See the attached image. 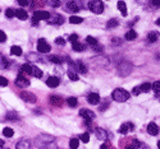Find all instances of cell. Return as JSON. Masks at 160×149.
I'll use <instances>...</instances> for the list:
<instances>
[{"label": "cell", "mask_w": 160, "mask_h": 149, "mask_svg": "<svg viewBox=\"0 0 160 149\" xmlns=\"http://www.w3.org/2000/svg\"><path fill=\"white\" fill-rule=\"evenodd\" d=\"M112 98L115 102H126L129 98V93L123 88H117L112 93Z\"/></svg>", "instance_id": "obj_1"}, {"label": "cell", "mask_w": 160, "mask_h": 149, "mask_svg": "<svg viewBox=\"0 0 160 149\" xmlns=\"http://www.w3.org/2000/svg\"><path fill=\"white\" fill-rule=\"evenodd\" d=\"M83 3H85V0H71V2L67 3L65 9L72 12V13H77V12H79L81 9L85 8Z\"/></svg>", "instance_id": "obj_2"}, {"label": "cell", "mask_w": 160, "mask_h": 149, "mask_svg": "<svg viewBox=\"0 0 160 149\" xmlns=\"http://www.w3.org/2000/svg\"><path fill=\"white\" fill-rule=\"evenodd\" d=\"M87 7L92 13H95V14H101L104 12V3L101 0H90Z\"/></svg>", "instance_id": "obj_3"}, {"label": "cell", "mask_w": 160, "mask_h": 149, "mask_svg": "<svg viewBox=\"0 0 160 149\" xmlns=\"http://www.w3.org/2000/svg\"><path fill=\"white\" fill-rule=\"evenodd\" d=\"M50 13L49 12H45V10H36L33 13V19H32V24L33 26H37L38 24V21H48L50 18Z\"/></svg>", "instance_id": "obj_4"}, {"label": "cell", "mask_w": 160, "mask_h": 149, "mask_svg": "<svg viewBox=\"0 0 160 149\" xmlns=\"http://www.w3.org/2000/svg\"><path fill=\"white\" fill-rule=\"evenodd\" d=\"M131 72H132V64L131 63L123 61V63H121L118 65V73L121 77H127Z\"/></svg>", "instance_id": "obj_5"}, {"label": "cell", "mask_w": 160, "mask_h": 149, "mask_svg": "<svg viewBox=\"0 0 160 149\" xmlns=\"http://www.w3.org/2000/svg\"><path fill=\"white\" fill-rule=\"evenodd\" d=\"M51 142H54V138H52L51 135H41V137H38L36 139V144L38 148H44Z\"/></svg>", "instance_id": "obj_6"}, {"label": "cell", "mask_w": 160, "mask_h": 149, "mask_svg": "<svg viewBox=\"0 0 160 149\" xmlns=\"http://www.w3.org/2000/svg\"><path fill=\"white\" fill-rule=\"evenodd\" d=\"M50 50H51V47H50V45L46 42V40L40 38L38 41H37V51H38L40 54H48Z\"/></svg>", "instance_id": "obj_7"}, {"label": "cell", "mask_w": 160, "mask_h": 149, "mask_svg": "<svg viewBox=\"0 0 160 149\" xmlns=\"http://www.w3.org/2000/svg\"><path fill=\"white\" fill-rule=\"evenodd\" d=\"M14 84H16L17 87H19V88H27V87L30 86V80L26 78L24 75L19 74V75L17 77V79L14 80Z\"/></svg>", "instance_id": "obj_8"}, {"label": "cell", "mask_w": 160, "mask_h": 149, "mask_svg": "<svg viewBox=\"0 0 160 149\" xmlns=\"http://www.w3.org/2000/svg\"><path fill=\"white\" fill-rule=\"evenodd\" d=\"M79 116H82V119L85 121H90V123L95 119V114L91 110H88V108H82V110L79 111Z\"/></svg>", "instance_id": "obj_9"}, {"label": "cell", "mask_w": 160, "mask_h": 149, "mask_svg": "<svg viewBox=\"0 0 160 149\" xmlns=\"http://www.w3.org/2000/svg\"><path fill=\"white\" fill-rule=\"evenodd\" d=\"M64 18L62 16H58V14H54V16H50V18L48 19V23L49 24H52V26H62L64 23Z\"/></svg>", "instance_id": "obj_10"}, {"label": "cell", "mask_w": 160, "mask_h": 149, "mask_svg": "<svg viewBox=\"0 0 160 149\" xmlns=\"http://www.w3.org/2000/svg\"><path fill=\"white\" fill-rule=\"evenodd\" d=\"M21 98L23 100V101H26V102H30V103H35L36 101H37V98H36V96L33 93H30V92H21Z\"/></svg>", "instance_id": "obj_11"}, {"label": "cell", "mask_w": 160, "mask_h": 149, "mask_svg": "<svg viewBox=\"0 0 160 149\" xmlns=\"http://www.w3.org/2000/svg\"><path fill=\"white\" fill-rule=\"evenodd\" d=\"M95 135H96V138H98L99 140H106V139L109 138L108 131L104 130V129H101V128L95 129Z\"/></svg>", "instance_id": "obj_12"}, {"label": "cell", "mask_w": 160, "mask_h": 149, "mask_svg": "<svg viewBox=\"0 0 160 149\" xmlns=\"http://www.w3.org/2000/svg\"><path fill=\"white\" fill-rule=\"evenodd\" d=\"M132 130H135V125H133L132 123H124L121 128H119V133L126 135L128 131H132Z\"/></svg>", "instance_id": "obj_13"}, {"label": "cell", "mask_w": 160, "mask_h": 149, "mask_svg": "<svg viewBox=\"0 0 160 149\" xmlns=\"http://www.w3.org/2000/svg\"><path fill=\"white\" fill-rule=\"evenodd\" d=\"M46 84L50 87V88H57L59 86V78L58 77H54V75H51L46 80Z\"/></svg>", "instance_id": "obj_14"}, {"label": "cell", "mask_w": 160, "mask_h": 149, "mask_svg": "<svg viewBox=\"0 0 160 149\" xmlns=\"http://www.w3.org/2000/svg\"><path fill=\"white\" fill-rule=\"evenodd\" d=\"M87 101L91 105H98L100 102V96H99L98 93H90L88 96H87Z\"/></svg>", "instance_id": "obj_15"}, {"label": "cell", "mask_w": 160, "mask_h": 149, "mask_svg": "<svg viewBox=\"0 0 160 149\" xmlns=\"http://www.w3.org/2000/svg\"><path fill=\"white\" fill-rule=\"evenodd\" d=\"M74 68L77 69L78 73H82V74H86L87 73V68H86V65L81 60H78V61L74 63Z\"/></svg>", "instance_id": "obj_16"}, {"label": "cell", "mask_w": 160, "mask_h": 149, "mask_svg": "<svg viewBox=\"0 0 160 149\" xmlns=\"http://www.w3.org/2000/svg\"><path fill=\"white\" fill-rule=\"evenodd\" d=\"M16 149H31V143L26 139H22L16 144Z\"/></svg>", "instance_id": "obj_17"}, {"label": "cell", "mask_w": 160, "mask_h": 149, "mask_svg": "<svg viewBox=\"0 0 160 149\" xmlns=\"http://www.w3.org/2000/svg\"><path fill=\"white\" fill-rule=\"evenodd\" d=\"M148 133L150 135H158L159 134V126L155 123H150L148 125Z\"/></svg>", "instance_id": "obj_18"}, {"label": "cell", "mask_w": 160, "mask_h": 149, "mask_svg": "<svg viewBox=\"0 0 160 149\" xmlns=\"http://www.w3.org/2000/svg\"><path fill=\"white\" fill-rule=\"evenodd\" d=\"M50 102L52 106H62L63 103V100L60 96H58V94H52V96L50 97Z\"/></svg>", "instance_id": "obj_19"}, {"label": "cell", "mask_w": 160, "mask_h": 149, "mask_svg": "<svg viewBox=\"0 0 160 149\" xmlns=\"http://www.w3.org/2000/svg\"><path fill=\"white\" fill-rule=\"evenodd\" d=\"M16 17L19 18L21 21H26V19L28 18V14H27V12H26V10L18 9V10H16Z\"/></svg>", "instance_id": "obj_20"}, {"label": "cell", "mask_w": 160, "mask_h": 149, "mask_svg": "<svg viewBox=\"0 0 160 149\" xmlns=\"http://www.w3.org/2000/svg\"><path fill=\"white\" fill-rule=\"evenodd\" d=\"M31 75L35 77V78H41L42 77V70L40 69V68L32 65V69H31Z\"/></svg>", "instance_id": "obj_21"}, {"label": "cell", "mask_w": 160, "mask_h": 149, "mask_svg": "<svg viewBox=\"0 0 160 149\" xmlns=\"http://www.w3.org/2000/svg\"><path fill=\"white\" fill-rule=\"evenodd\" d=\"M159 32H156V31H152V32H150L149 33V36H148V41L150 42V44H152V42H156L158 41V38H159Z\"/></svg>", "instance_id": "obj_22"}, {"label": "cell", "mask_w": 160, "mask_h": 149, "mask_svg": "<svg viewBox=\"0 0 160 149\" xmlns=\"http://www.w3.org/2000/svg\"><path fill=\"white\" fill-rule=\"evenodd\" d=\"M72 49L77 52H81V51H85L86 50V45H82V44H79L78 41L77 42H73L72 44Z\"/></svg>", "instance_id": "obj_23"}, {"label": "cell", "mask_w": 160, "mask_h": 149, "mask_svg": "<svg viewBox=\"0 0 160 149\" xmlns=\"http://www.w3.org/2000/svg\"><path fill=\"white\" fill-rule=\"evenodd\" d=\"M140 148H141V143H140L137 139H133V140L127 145L126 149H140Z\"/></svg>", "instance_id": "obj_24"}, {"label": "cell", "mask_w": 160, "mask_h": 149, "mask_svg": "<svg viewBox=\"0 0 160 149\" xmlns=\"http://www.w3.org/2000/svg\"><path fill=\"white\" fill-rule=\"evenodd\" d=\"M44 5H46V3L44 0H31V8L32 9H36L38 7H44Z\"/></svg>", "instance_id": "obj_25"}, {"label": "cell", "mask_w": 160, "mask_h": 149, "mask_svg": "<svg viewBox=\"0 0 160 149\" xmlns=\"http://www.w3.org/2000/svg\"><path fill=\"white\" fill-rule=\"evenodd\" d=\"M118 9L121 10V13H122V16L123 17H126L127 16V5H126V3L124 2H118Z\"/></svg>", "instance_id": "obj_26"}, {"label": "cell", "mask_w": 160, "mask_h": 149, "mask_svg": "<svg viewBox=\"0 0 160 149\" xmlns=\"http://www.w3.org/2000/svg\"><path fill=\"white\" fill-rule=\"evenodd\" d=\"M10 54L12 55H14V56H21L22 55V49L19 46H12Z\"/></svg>", "instance_id": "obj_27"}, {"label": "cell", "mask_w": 160, "mask_h": 149, "mask_svg": "<svg viewBox=\"0 0 160 149\" xmlns=\"http://www.w3.org/2000/svg\"><path fill=\"white\" fill-rule=\"evenodd\" d=\"M136 37H137V33L133 30H131L126 33V40H128V41H133V40H136Z\"/></svg>", "instance_id": "obj_28"}, {"label": "cell", "mask_w": 160, "mask_h": 149, "mask_svg": "<svg viewBox=\"0 0 160 149\" xmlns=\"http://www.w3.org/2000/svg\"><path fill=\"white\" fill-rule=\"evenodd\" d=\"M7 119L10 120V121H17V120H19V116H18L17 112L12 111V112H8V114H7Z\"/></svg>", "instance_id": "obj_29"}, {"label": "cell", "mask_w": 160, "mask_h": 149, "mask_svg": "<svg viewBox=\"0 0 160 149\" xmlns=\"http://www.w3.org/2000/svg\"><path fill=\"white\" fill-rule=\"evenodd\" d=\"M49 60H50L51 63H54L55 65H62V63H63V59L59 58V56H55V55H51V56L49 58Z\"/></svg>", "instance_id": "obj_30"}, {"label": "cell", "mask_w": 160, "mask_h": 149, "mask_svg": "<svg viewBox=\"0 0 160 149\" xmlns=\"http://www.w3.org/2000/svg\"><path fill=\"white\" fill-rule=\"evenodd\" d=\"M8 66H9V60L7 58L0 56V69H7Z\"/></svg>", "instance_id": "obj_31"}, {"label": "cell", "mask_w": 160, "mask_h": 149, "mask_svg": "<svg viewBox=\"0 0 160 149\" xmlns=\"http://www.w3.org/2000/svg\"><path fill=\"white\" fill-rule=\"evenodd\" d=\"M27 60H28V61H40L41 59L38 58L37 54H35V52H30L28 55H27Z\"/></svg>", "instance_id": "obj_32"}, {"label": "cell", "mask_w": 160, "mask_h": 149, "mask_svg": "<svg viewBox=\"0 0 160 149\" xmlns=\"http://www.w3.org/2000/svg\"><path fill=\"white\" fill-rule=\"evenodd\" d=\"M140 88H141V92H142V93H146V92H149L150 89H152V84H150V83H143V84L140 86Z\"/></svg>", "instance_id": "obj_33"}, {"label": "cell", "mask_w": 160, "mask_h": 149, "mask_svg": "<svg viewBox=\"0 0 160 149\" xmlns=\"http://www.w3.org/2000/svg\"><path fill=\"white\" fill-rule=\"evenodd\" d=\"M3 134H4V137H7V138H12L13 135H14V131H13V129H10V128H4L3 129Z\"/></svg>", "instance_id": "obj_34"}, {"label": "cell", "mask_w": 160, "mask_h": 149, "mask_svg": "<svg viewBox=\"0 0 160 149\" xmlns=\"http://www.w3.org/2000/svg\"><path fill=\"white\" fill-rule=\"evenodd\" d=\"M69 22L73 23V24H79V23L83 22V19H82L81 17H78V16H72V17L69 18Z\"/></svg>", "instance_id": "obj_35"}, {"label": "cell", "mask_w": 160, "mask_h": 149, "mask_svg": "<svg viewBox=\"0 0 160 149\" xmlns=\"http://www.w3.org/2000/svg\"><path fill=\"white\" fill-rule=\"evenodd\" d=\"M78 147H79V140L76 139V138L71 139V142H69V148H71V149H77Z\"/></svg>", "instance_id": "obj_36"}, {"label": "cell", "mask_w": 160, "mask_h": 149, "mask_svg": "<svg viewBox=\"0 0 160 149\" xmlns=\"http://www.w3.org/2000/svg\"><path fill=\"white\" fill-rule=\"evenodd\" d=\"M68 77H69V79H71V80H73V82L78 80V74H77L74 70H72V69H69V70H68Z\"/></svg>", "instance_id": "obj_37"}, {"label": "cell", "mask_w": 160, "mask_h": 149, "mask_svg": "<svg viewBox=\"0 0 160 149\" xmlns=\"http://www.w3.org/2000/svg\"><path fill=\"white\" fill-rule=\"evenodd\" d=\"M119 24V22H118V19H115V18H113V19H110L109 22H108V24H106V27L108 28H115V27Z\"/></svg>", "instance_id": "obj_38"}, {"label": "cell", "mask_w": 160, "mask_h": 149, "mask_svg": "<svg viewBox=\"0 0 160 149\" xmlns=\"http://www.w3.org/2000/svg\"><path fill=\"white\" fill-rule=\"evenodd\" d=\"M67 102H68V106H71V107H77V105H78V100L76 97H69Z\"/></svg>", "instance_id": "obj_39"}, {"label": "cell", "mask_w": 160, "mask_h": 149, "mask_svg": "<svg viewBox=\"0 0 160 149\" xmlns=\"http://www.w3.org/2000/svg\"><path fill=\"white\" fill-rule=\"evenodd\" d=\"M86 42H87L88 45H91V46H95V45H98V40H96L95 37L88 36V37H86Z\"/></svg>", "instance_id": "obj_40"}, {"label": "cell", "mask_w": 160, "mask_h": 149, "mask_svg": "<svg viewBox=\"0 0 160 149\" xmlns=\"http://www.w3.org/2000/svg\"><path fill=\"white\" fill-rule=\"evenodd\" d=\"M5 16L8 18H13V17H16V10L14 9H12V8H8L5 10Z\"/></svg>", "instance_id": "obj_41"}, {"label": "cell", "mask_w": 160, "mask_h": 149, "mask_svg": "<svg viewBox=\"0 0 160 149\" xmlns=\"http://www.w3.org/2000/svg\"><path fill=\"white\" fill-rule=\"evenodd\" d=\"M152 91L155 93H160V80H156V82L152 84Z\"/></svg>", "instance_id": "obj_42"}, {"label": "cell", "mask_w": 160, "mask_h": 149, "mask_svg": "<svg viewBox=\"0 0 160 149\" xmlns=\"http://www.w3.org/2000/svg\"><path fill=\"white\" fill-rule=\"evenodd\" d=\"M81 140H82L83 143H88V142H90V134H88V133L82 134V135H81Z\"/></svg>", "instance_id": "obj_43"}, {"label": "cell", "mask_w": 160, "mask_h": 149, "mask_svg": "<svg viewBox=\"0 0 160 149\" xmlns=\"http://www.w3.org/2000/svg\"><path fill=\"white\" fill-rule=\"evenodd\" d=\"M8 86V79L0 75V87H7Z\"/></svg>", "instance_id": "obj_44"}, {"label": "cell", "mask_w": 160, "mask_h": 149, "mask_svg": "<svg viewBox=\"0 0 160 149\" xmlns=\"http://www.w3.org/2000/svg\"><path fill=\"white\" fill-rule=\"evenodd\" d=\"M140 93H142L140 86H138V87H135V88L132 89V94H133V96H140Z\"/></svg>", "instance_id": "obj_45"}, {"label": "cell", "mask_w": 160, "mask_h": 149, "mask_svg": "<svg viewBox=\"0 0 160 149\" xmlns=\"http://www.w3.org/2000/svg\"><path fill=\"white\" fill-rule=\"evenodd\" d=\"M68 40L73 44V42H77L78 41V35H76V33H73V35H71L69 37H68Z\"/></svg>", "instance_id": "obj_46"}, {"label": "cell", "mask_w": 160, "mask_h": 149, "mask_svg": "<svg viewBox=\"0 0 160 149\" xmlns=\"http://www.w3.org/2000/svg\"><path fill=\"white\" fill-rule=\"evenodd\" d=\"M55 44H58V45L63 46V45H65V40H64V38H62V37H57V38H55Z\"/></svg>", "instance_id": "obj_47"}, {"label": "cell", "mask_w": 160, "mask_h": 149, "mask_svg": "<svg viewBox=\"0 0 160 149\" xmlns=\"http://www.w3.org/2000/svg\"><path fill=\"white\" fill-rule=\"evenodd\" d=\"M150 4L152 8H160V0H151Z\"/></svg>", "instance_id": "obj_48"}, {"label": "cell", "mask_w": 160, "mask_h": 149, "mask_svg": "<svg viewBox=\"0 0 160 149\" xmlns=\"http://www.w3.org/2000/svg\"><path fill=\"white\" fill-rule=\"evenodd\" d=\"M17 2L21 7H27L30 4V0H17Z\"/></svg>", "instance_id": "obj_49"}, {"label": "cell", "mask_w": 160, "mask_h": 149, "mask_svg": "<svg viewBox=\"0 0 160 149\" xmlns=\"http://www.w3.org/2000/svg\"><path fill=\"white\" fill-rule=\"evenodd\" d=\"M7 41V35L4 33V31L0 30V42H5Z\"/></svg>", "instance_id": "obj_50"}, {"label": "cell", "mask_w": 160, "mask_h": 149, "mask_svg": "<svg viewBox=\"0 0 160 149\" xmlns=\"http://www.w3.org/2000/svg\"><path fill=\"white\" fill-rule=\"evenodd\" d=\"M109 107V103H108V101H104V103L101 105V107H100V111H105L106 108Z\"/></svg>", "instance_id": "obj_51"}, {"label": "cell", "mask_w": 160, "mask_h": 149, "mask_svg": "<svg viewBox=\"0 0 160 149\" xmlns=\"http://www.w3.org/2000/svg\"><path fill=\"white\" fill-rule=\"evenodd\" d=\"M52 7H59L60 5V0H50Z\"/></svg>", "instance_id": "obj_52"}, {"label": "cell", "mask_w": 160, "mask_h": 149, "mask_svg": "<svg viewBox=\"0 0 160 149\" xmlns=\"http://www.w3.org/2000/svg\"><path fill=\"white\" fill-rule=\"evenodd\" d=\"M100 149H112V145H110L109 143H104V144L100 147Z\"/></svg>", "instance_id": "obj_53"}, {"label": "cell", "mask_w": 160, "mask_h": 149, "mask_svg": "<svg viewBox=\"0 0 160 149\" xmlns=\"http://www.w3.org/2000/svg\"><path fill=\"white\" fill-rule=\"evenodd\" d=\"M92 47H94V50H95L96 52H101V51H102V47H101V46H98V45H95V46H92Z\"/></svg>", "instance_id": "obj_54"}, {"label": "cell", "mask_w": 160, "mask_h": 149, "mask_svg": "<svg viewBox=\"0 0 160 149\" xmlns=\"http://www.w3.org/2000/svg\"><path fill=\"white\" fill-rule=\"evenodd\" d=\"M3 145H4V140L0 139V147H3Z\"/></svg>", "instance_id": "obj_55"}, {"label": "cell", "mask_w": 160, "mask_h": 149, "mask_svg": "<svg viewBox=\"0 0 160 149\" xmlns=\"http://www.w3.org/2000/svg\"><path fill=\"white\" fill-rule=\"evenodd\" d=\"M156 24H158V26H160V18H159V19L156 21Z\"/></svg>", "instance_id": "obj_56"}, {"label": "cell", "mask_w": 160, "mask_h": 149, "mask_svg": "<svg viewBox=\"0 0 160 149\" xmlns=\"http://www.w3.org/2000/svg\"><path fill=\"white\" fill-rule=\"evenodd\" d=\"M158 148H159V149H160V140H159V142H158Z\"/></svg>", "instance_id": "obj_57"}, {"label": "cell", "mask_w": 160, "mask_h": 149, "mask_svg": "<svg viewBox=\"0 0 160 149\" xmlns=\"http://www.w3.org/2000/svg\"><path fill=\"white\" fill-rule=\"evenodd\" d=\"M7 149H8V148H7Z\"/></svg>", "instance_id": "obj_58"}]
</instances>
